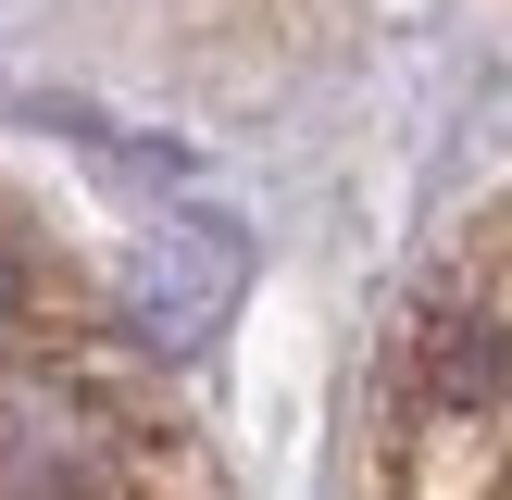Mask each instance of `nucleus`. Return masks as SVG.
Wrapping results in <instances>:
<instances>
[{"label":"nucleus","mask_w":512,"mask_h":500,"mask_svg":"<svg viewBox=\"0 0 512 500\" xmlns=\"http://www.w3.org/2000/svg\"><path fill=\"white\" fill-rule=\"evenodd\" d=\"M0 500H238L175 350L25 188H0Z\"/></svg>","instance_id":"nucleus-1"},{"label":"nucleus","mask_w":512,"mask_h":500,"mask_svg":"<svg viewBox=\"0 0 512 500\" xmlns=\"http://www.w3.org/2000/svg\"><path fill=\"white\" fill-rule=\"evenodd\" d=\"M350 500H512V188L413 275L375 338Z\"/></svg>","instance_id":"nucleus-2"}]
</instances>
